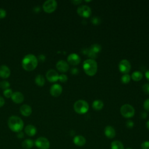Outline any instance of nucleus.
I'll return each mask as SVG.
<instances>
[{
    "label": "nucleus",
    "mask_w": 149,
    "mask_h": 149,
    "mask_svg": "<svg viewBox=\"0 0 149 149\" xmlns=\"http://www.w3.org/2000/svg\"><path fill=\"white\" fill-rule=\"evenodd\" d=\"M56 69L61 72H66L69 69V65L68 63L63 60L59 61L56 64Z\"/></svg>",
    "instance_id": "ddd939ff"
},
{
    "label": "nucleus",
    "mask_w": 149,
    "mask_h": 149,
    "mask_svg": "<svg viewBox=\"0 0 149 149\" xmlns=\"http://www.w3.org/2000/svg\"><path fill=\"white\" fill-rule=\"evenodd\" d=\"M91 22L94 25H98V24H99L100 23L101 20L98 17H93L92 18V19H91Z\"/></svg>",
    "instance_id": "7c9ffc66"
},
{
    "label": "nucleus",
    "mask_w": 149,
    "mask_h": 149,
    "mask_svg": "<svg viewBox=\"0 0 149 149\" xmlns=\"http://www.w3.org/2000/svg\"><path fill=\"white\" fill-rule=\"evenodd\" d=\"M37 58L33 54H27L24 56L22 61L23 68L27 71L34 70L37 66Z\"/></svg>",
    "instance_id": "f257e3e1"
},
{
    "label": "nucleus",
    "mask_w": 149,
    "mask_h": 149,
    "mask_svg": "<svg viewBox=\"0 0 149 149\" xmlns=\"http://www.w3.org/2000/svg\"><path fill=\"white\" fill-rule=\"evenodd\" d=\"M77 14L84 18H88L91 14V9L87 5H81L77 9Z\"/></svg>",
    "instance_id": "1a4fd4ad"
},
{
    "label": "nucleus",
    "mask_w": 149,
    "mask_h": 149,
    "mask_svg": "<svg viewBox=\"0 0 149 149\" xmlns=\"http://www.w3.org/2000/svg\"><path fill=\"white\" fill-rule=\"evenodd\" d=\"M73 108L76 113L80 115H83L88 112L89 109V105L86 101L83 100H79L74 102Z\"/></svg>",
    "instance_id": "20e7f679"
},
{
    "label": "nucleus",
    "mask_w": 149,
    "mask_h": 149,
    "mask_svg": "<svg viewBox=\"0 0 149 149\" xmlns=\"http://www.w3.org/2000/svg\"><path fill=\"white\" fill-rule=\"evenodd\" d=\"M104 134L107 138L111 139L115 137L116 131L112 126L108 125L104 129Z\"/></svg>",
    "instance_id": "4468645a"
},
{
    "label": "nucleus",
    "mask_w": 149,
    "mask_h": 149,
    "mask_svg": "<svg viewBox=\"0 0 149 149\" xmlns=\"http://www.w3.org/2000/svg\"><path fill=\"white\" fill-rule=\"evenodd\" d=\"M83 69L87 75L93 76L97 72V63L94 59H86L83 63Z\"/></svg>",
    "instance_id": "7ed1b4c3"
},
{
    "label": "nucleus",
    "mask_w": 149,
    "mask_h": 149,
    "mask_svg": "<svg viewBox=\"0 0 149 149\" xmlns=\"http://www.w3.org/2000/svg\"><path fill=\"white\" fill-rule=\"evenodd\" d=\"M46 77L49 81L55 82L58 80L59 74L56 70L54 69H50L46 73Z\"/></svg>",
    "instance_id": "f8f14e48"
},
{
    "label": "nucleus",
    "mask_w": 149,
    "mask_h": 149,
    "mask_svg": "<svg viewBox=\"0 0 149 149\" xmlns=\"http://www.w3.org/2000/svg\"><path fill=\"white\" fill-rule=\"evenodd\" d=\"M111 149H125L123 143L119 140H114L111 144Z\"/></svg>",
    "instance_id": "5701e85b"
},
{
    "label": "nucleus",
    "mask_w": 149,
    "mask_h": 149,
    "mask_svg": "<svg viewBox=\"0 0 149 149\" xmlns=\"http://www.w3.org/2000/svg\"><path fill=\"white\" fill-rule=\"evenodd\" d=\"M142 90L147 94L149 95V83H145L142 86Z\"/></svg>",
    "instance_id": "c85d7f7f"
},
{
    "label": "nucleus",
    "mask_w": 149,
    "mask_h": 149,
    "mask_svg": "<svg viewBox=\"0 0 149 149\" xmlns=\"http://www.w3.org/2000/svg\"><path fill=\"white\" fill-rule=\"evenodd\" d=\"M120 112L122 116L125 118H131L135 113V110L133 107L128 104L122 105L120 108Z\"/></svg>",
    "instance_id": "39448f33"
},
{
    "label": "nucleus",
    "mask_w": 149,
    "mask_h": 149,
    "mask_svg": "<svg viewBox=\"0 0 149 149\" xmlns=\"http://www.w3.org/2000/svg\"><path fill=\"white\" fill-rule=\"evenodd\" d=\"M45 80L43 76L41 74H38L37 76H36L35 78V83L37 85L39 86H43L45 84Z\"/></svg>",
    "instance_id": "b1692460"
},
{
    "label": "nucleus",
    "mask_w": 149,
    "mask_h": 149,
    "mask_svg": "<svg viewBox=\"0 0 149 149\" xmlns=\"http://www.w3.org/2000/svg\"><path fill=\"white\" fill-rule=\"evenodd\" d=\"M81 58L80 56L76 53H72L67 57V62L69 64L76 66L80 63Z\"/></svg>",
    "instance_id": "9d476101"
},
{
    "label": "nucleus",
    "mask_w": 149,
    "mask_h": 149,
    "mask_svg": "<svg viewBox=\"0 0 149 149\" xmlns=\"http://www.w3.org/2000/svg\"><path fill=\"white\" fill-rule=\"evenodd\" d=\"M57 7V2L55 0L46 1L42 5L44 10L48 13H52L55 10Z\"/></svg>",
    "instance_id": "0eeeda50"
},
{
    "label": "nucleus",
    "mask_w": 149,
    "mask_h": 149,
    "mask_svg": "<svg viewBox=\"0 0 149 149\" xmlns=\"http://www.w3.org/2000/svg\"><path fill=\"white\" fill-rule=\"evenodd\" d=\"M131 77L129 74H124L121 77V82L123 84H127L130 82Z\"/></svg>",
    "instance_id": "a878e982"
},
{
    "label": "nucleus",
    "mask_w": 149,
    "mask_h": 149,
    "mask_svg": "<svg viewBox=\"0 0 149 149\" xmlns=\"http://www.w3.org/2000/svg\"><path fill=\"white\" fill-rule=\"evenodd\" d=\"M143 74L140 71H134L131 75V79L134 81H139L143 78Z\"/></svg>",
    "instance_id": "4be33fe9"
},
{
    "label": "nucleus",
    "mask_w": 149,
    "mask_h": 149,
    "mask_svg": "<svg viewBox=\"0 0 149 149\" xmlns=\"http://www.w3.org/2000/svg\"><path fill=\"white\" fill-rule=\"evenodd\" d=\"M6 15V11L3 9L0 8V19H2L5 17Z\"/></svg>",
    "instance_id": "f704fd0d"
},
{
    "label": "nucleus",
    "mask_w": 149,
    "mask_h": 149,
    "mask_svg": "<svg viewBox=\"0 0 149 149\" xmlns=\"http://www.w3.org/2000/svg\"><path fill=\"white\" fill-rule=\"evenodd\" d=\"M70 73L73 74V75H77L78 74V73H79V70L77 68H73L71 69L70 70Z\"/></svg>",
    "instance_id": "c9c22d12"
},
{
    "label": "nucleus",
    "mask_w": 149,
    "mask_h": 149,
    "mask_svg": "<svg viewBox=\"0 0 149 149\" xmlns=\"http://www.w3.org/2000/svg\"><path fill=\"white\" fill-rule=\"evenodd\" d=\"M10 69L6 65H2L0 66V77L3 79L8 78L10 76Z\"/></svg>",
    "instance_id": "f3484780"
},
{
    "label": "nucleus",
    "mask_w": 149,
    "mask_h": 149,
    "mask_svg": "<svg viewBox=\"0 0 149 149\" xmlns=\"http://www.w3.org/2000/svg\"><path fill=\"white\" fill-rule=\"evenodd\" d=\"M143 107L146 111L149 112V98L144 101L143 102Z\"/></svg>",
    "instance_id": "473e14b6"
},
{
    "label": "nucleus",
    "mask_w": 149,
    "mask_h": 149,
    "mask_svg": "<svg viewBox=\"0 0 149 149\" xmlns=\"http://www.w3.org/2000/svg\"><path fill=\"white\" fill-rule=\"evenodd\" d=\"M118 68L119 70L123 74H128L131 69V64L127 59H123L119 62Z\"/></svg>",
    "instance_id": "6e6552de"
},
{
    "label": "nucleus",
    "mask_w": 149,
    "mask_h": 149,
    "mask_svg": "<svg viewBox=\"0 0 149 149\" xmlns=\"http://www.w3.org/2000/svg\"><path fill=\"white\" fill-rule=\"evenodd\" d=\"M11 98L14 102L16 104H20L24 100V95L21 92L16 91L13 93Z\"/></svg>",
    "instance_id": "dca6fc26"
},
{
    "label": "nucleus",
    "mask_w": 149,
    "mask_h": 149,
    "mask_svg": "<svg viewBox=\"0 0 149 149\" xmlns=\"http://www.w3.org/2000/svg\"><path fill=\"white\" fill-rule=\"evenodd\" d=\"M17 137L19 139H22L24 137V133L22 131L20 132H18V133H17Z\"/></svg>",
    "instance_id": "4c0bfd02"
},
{
    "label": "nucleus",
    "mask_w": 149,
    "mask_h": 149,
    "mask_svg": "<svg viewBox=\"0 0 149 149\" xmlns=\"http://www.w3.org/2000/svg\"><path fill=\"white\" fill-rule=\"evenodd\" d=\"M10 87V83L5 80H3L2 81L0 82V87L2 89L6 90L8 88H9V87Z\"/></svg>",
    "instance_id": "bb28decb"
},
{
    "label": "nucleus",
    "mask_w": 149,
    "mask_h": 149,
    "mask_svg": "<svg viewBox=\"0 0 149 149\" xmlns=\"http://www.w3.org/2000/svg\"><path fill=\"white\" fill-rule=\"evenodd\" d=\"M89 49L93 52H94V53L98 54L101 51V47L100 45L98 44H93V45H91Z\"/></svg>",
    "instance_id": "393cba45"
},
{
    "label": "nucleus",
    "mask_w": 149,
    "mask_h": 149,
    "mask_svg": "<svg viewBox=\"0 0 149 149\" xmlns=\"http://www.w3.org/2000/svg\"><path fill=\"white\" fill-rule=\"evenodd\" d=\"M24 132L29 136H34L37 133V129L33 125H28L24 128Z\"/></svg>",
    "instance_id": "6ab92c4d"
},
{
    "label": "nucleus",
    "mask_w": 149,
    "mask_h": 149,
    "mask_svg": "<svg viewBox=\"0 0 149 149\" xmlns=\"http://www.w3.org/2000/svg\"><path fill=\"white\" fill-rule=\"evenodd\" d=\"M13 94L12 90L10 88H8L6 90H5L3 91V95L6 98H10L12 97V95Z\"/></svg>",
    "instance_id": "cd10ccee"
},
{
    "label": "nucleus",
    "mask_w": 149,
    "mask_h": 149,
    "mask_svg": "<svg viewBox=\"0 0 149 149\" xmlns=\"http://www.w3.org/2000/svg\"><path fill=\"white\" fill-rule=\"evenodd\" d=\"M126 149H132V148H126Z\"/></svg>",
    "instance_id": "c03bdc74"
},
{
    "label": "nucleus",
    "mask_w": 149,
    "mask_h": 149,
    "mask_svg": "<svg viewBox=\"0 0 149 149\" xmlns=\"http://www.w3.org/2000/svg\"><path fill=\"white\" fill-rule=\"evenodd\" d=\"M20 111L22 115L24 116H29L32 112V109L30 105L24 104L20 107Z\"/></svg>",
    "instance_id": "a211bd4d"
},
{
    "label": "nucleus",
    "mask_w": 149,
    "mask_h": 149,
    "mask_svg": "<svg viewBox=\"0 0 149 149\" xmlns=\"http://www.w3.org/2000/svg\"><path fill=\"white\" fill-rule=\"evenodd\" d=\"M145 77L147 79V80L149 81V69H148L146 72H145Z\"/></svg>",
    "instance_id": "a19ab883"
},
{
    "label": "nucleus",
    "mask_w": 149,
    "mask_h": 149,
    "mask_svg": "<svg viewBox=\"0 0 149 149\" xmlns=\"http://www.w3.org/2000/svg\"><path fill=\"white\" fill-rule=\"evenodd\" d=\"M34 144L39 149H49L50 147V143L45 137L37 138L34 141Z\"/></svg>",
    "instance_id": "423d86ee"
},
{
    "label": "nucleus",
    "mask_w": 149,
    "mask_h": 149,
    "mask_svg": "<svg viewBox=\"0 0 149 149\" xmlns=\"http://www.w3.org/2000/svg\"><path fill=\"white\" fill-rule=\"evenodd\" d=\"M82 2V1H80V0H74V1H72V3H73L74 5H79L80 3Z\"/></svg>",
    "instance_id": "58836bf2"
},
{
    "label": "nucleus",
    "mask_w": 149,
    "mask_h": 149,
    "mask_svg": "<svg viewBox=\"0 0 149 149\" xmlns=\"http://www.w3.org/2000/svg\"><path fill=\"white\" fill-rule=\"evenodd\" d=\"M34 144V142L30 139H25L22 143V146L24 149H30Z\"/></svg>",
    "instance_id": "aec40b11"
},
{
    "label": "nucleus",
    "mask_w": 149,
    "mask_h": 149,
    "mask_svg": "<svg viewBox=\"0 0 149 149\" xmlns=\"http://www.w3.org/2000/svg\"><path fill=\"white\" fill-rule=\"evenodd\" d=\"M37 59H38V61H39L40 62H44L45 59V55H44L42 54H41V55H38Z\"/></svg>",
    "instance_id": "e433bc0d"
},
{
    "label": "nucleus",
    "mask_w": 149,
    "mask_h": 149,
    "mask_svg": "<svg viewBox=\"0 0 149 149\" xmlns=\"http://www.w3.org/2000/svg\"><path fill=\"white\" fill-rule=\"evenodd\" d=\"M141 149H149V141H144L141 144Z\"/></svg>",
    "instance_id": "2f4dec72"
},
{
    "label": "nucleus",
    "mask_w": 149,
    "mask_h": 149,
    "mask_svg": "<svg viewBox=\"0 0 149 149\" xmlns=\"http://www.w3.org/2000/svg\"><path fill=\"white\" fill-rule=\"evenodd\" d=\"M73 141L76 146L78 147H82L86 143V139L83 136L77 135L74 137Z\"/></svg>",
    "instance_id": "2eb2a0df"
},
{
    "label": "nucleus",
    "mask_w": 149,
    "mask_h": 149,
    "mask_svg": "<svg viewBox=\"0 0 149 149\" xmlns=\"http://www.w3.org/2000/svg\"><path fill=\"white\" fill-rule=\"evenodd\" d=\"M8 127L12 132L18 133L21 132L23 129L24 122L19 116H11L8 119Z\"/></svg>",
    "instance_id": "f03ea898"
},
{
    "label": "nucleus",
    "mask_w": 149,
    "mask_h": 149,
    "mask_svg": "<svg viewBox=\"0 0 149 149\" xmlns=\"http://www.w3.org/2000/svg\"><path fill=\"white\" fill-rule=\"evenodd\" d=\"M58 80L62 83H65L68 80V76L66 74H61L60 75H59Z\"/></svg>",
    "instance_id": "c756f323"
},
{
    "label": "nucleus",
    "mask_w": 149,
    "mask_h": 149,
    "mask_svg": "<svg viewBox=\"0 0 149 149\" xmlns=\"http://www.w3.org/2000/svg\"><path fill=\"white\" fill-rule=\"evenodd\" d=\"M5 104V100L3 98L0 96V107H2Z\"/></svg>",
    "instance_id": "ea45409f"
},
{
    "label": "nucleus",
    "mask_w": 149,
    "mask_h": 149,
    "mask_svg": "<svg viewBox=\"0 0 149 149\" xmlns=\"http://www.w3.org/2000/svg\"><path fill=\"white\" fill-rule=\"evenodd\" d=\"M104 107V102L100 100H96L93 102L92 107L95 111H100Z\"/></svg>",
    "instance_id": "412c9836"
},
{
    "label": "nucleus",
    "mask_w": 149,
    "mask_h": 149,
    "mask_svg": "<svg viewBox=\"0 0 149 149\" xmlns=\"http://www.w3.org/2000/svg\"><path fill=\"white\" fill-rule=\"evenodd\" d=\"M126 126L127 128L131 129L134 126V122L131 120H128L126 123Z\"/></svg>",
    "instance_id": "72a5a7b5"
},
{
    "label": "nucleus",
    "mask_w": 149,
    "mask_h": 149,
    "mask_svg": "<svg viewBox=\"0 0 149 149\" xmlns=\"http://www.w3.org/2000/svg\"><path fill=\"white\" fill-rule=\"evenodd\" d=\"M141 116L142 118L143 119H145L147 117V113L146 112H143L141 113Z\"/></svg>",
    "instance_id": "79ce46f5"
},
{
    "label": "nucleus",
    "mask_w": 149,
    "mask_h": 149,
    "mask_svg": "<svg viewBox=\"0 0 149 149\" xmlns=\"http://www.w3.org/2000/svg\"><path fill=\"white\" fill-rule=\"evenodd\" d=\"M146 126L147 129L149 130V120H148L147 121V122H146Z\"/></svg>",
    "instance_id": "37998d69"
},
{
    "label": "nucleus",
    "mask_w": 149,
    "mask_h": 149,
    "mask_svg": "<svg viewBox=\"0 0 149 149\" xmlns=\"http://www.w3.org/2000/svg\"><path fill=\"white\" fill-rule=\"evenodd\" d=\"M62 92V87L59 84H54L51 86L49 93L51 95L55 97H59Z\"/></svg>",
    "instance_id": "9b49d317"
}]
</instances>
